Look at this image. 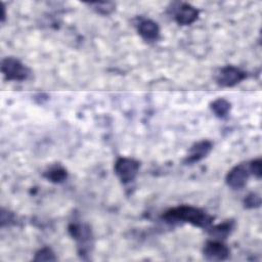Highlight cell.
I'll return each mask as SVG.
<instances>
[{
	"mask_svg": "<svg viewBox=\"0 0 262 262\" xmlns=\"http://www.w3.org/2000/svg\"><path fill=\"white\" fill-rule=\"evenodd\" d=\"M163 218L167 222H187L201 228H208L213 221V217L205 211L186 205L169 209L165 212Z\"/></svg>",
	"mask_w": 262,
	"mask_h": 262,
	"instance_id": "obj_1",
	"label": "cell"
},
{
	"mask_svg": "<svg viewBox=\"0 0 262 262\" xmlns=\"http://www.w3.org/2000/svg\"><path fill=\"white\" fill-rule=\"evenodd\" d=\"M1 72L8 81H25L29 78L31 71L20 60L14 57H5L1 62Z\"/></svg>",
	"mask_w": 262,
	"mask_h": 262,
	"instance_id": "obj_2",
	"label": "cell"
},
{
	"mask_svg": "<svg viewBox=\"0 0 262 262\" xmlns=\"http://www.w3.org/2000/svg\"><path fill=\"white\" fill-rule=\"evenodd\" d=\"M115 173L122 183L126 184L135 179L139 171V162L131 158H119L115 163Z\"/></svg>",
	"mask_w": 262,
	"mask_h": 262,
	"instance_id": "obj_3",
	"label": "cell"
},
{
	"mask_svg": "<svg viewBox=\"0 0 262 262\" xmlns=\"http://www.w3.org/2000/svg\"><path fill=\"white\" fill-rule=\"evenodd\" d=\"M69 232L73 238L76 239L80 255L90 251V247L92 246V233L88 225L71 223L69 226Z\"/></svg>",
	"mask_w": 262,
	"mask_h": 262,
	"instance_id": "obj_4",
	"label": "cell"
},
{
	"mask_svg": "<svg viewBox=\"0 0 262 262\" xmlns=\"http://www.w3.org/2000/svg\"><path fill=\"white\" fill-rule=\"evenodd\" d=\"M247 74L238 68L227 66L222 68L216 76V82L222 87H232L242 82Z\"/></svg>",
	"mask_w": 262,
	"mask_h": 262,
	"instance_id": "obj_5",
	"label": "cell"
},
{
	"mask_svg": "<svg viewBox=\"0 0 262 262\" xmlns=\"http://www.w3.org/2000/svg\"><path fill=\"white\" fill-rule=\"evenodd\" d=\"M204 257L210 261H222L229 257V248L221 241H209L203 249Z\"/></svg>",
	"mask_w": 262,
	"mask_h": 262,
	"instance_id": "obj_6",
	"label": "cell"
},
{
	"mask_svg": "<svg viewBox=\"0 0 262 262\" xmlns=\"http://www.w3.org/2000/svg\"><path fill=\"white\" fill-rule=\"evenodd\" d=\"M249 175L250 171L248 166L245 164H238L228 171L225 181L229 187L233 189H241L246 185Z\"/></svg>",
	"mask_w": 262,
	"mask_h": 262,
	"instance_id": "obj_7",
	"label": "cell"
},
{
	"mask_svg": "<svg viewBox=\"0 0 262 262\" xmlns=\"http://www.w3.org/2000/svg\"><path fill=\"white\" fill-rule=\"evenodd\" d=\"M212 147H213V144L209 140H202V141L194 143L190 147L188 155H187L186 159L184 160V163L185 164H193L195 162L203 160L210 154Z\"/></svg>",
	"mask_w": 262,
	"mask_h": 262,
	"instance_id": "obj_8",
	"label": "cell"
},
{
	"mask_svg": "<svg viewBox=\"0 0 262 262\" xmlns=\"http://www.w3.org/2000/svg\"><path fill=\"white\" fill-rule=\"evenodd\" d=\"M198 16H199V10L194 6L188 3H183L177 9L174 17L178 25L188 26L194 23Z\"/></svg>",
	"mask_w": 262,
	"mask_h": 262,
	"instance_id": "obj_9",
	"label": "cell"
},
{
	"mask_svg": "<svg viewBox=\"0 0 262 262\" xmlns=\"http://www.w3.org/2000/svg\"><path fill=\"white\" fill-rule=\"evenodd\" d=\"M139 35L148 42L156 41L160 36V28L158 24L151 19H143L137 26Z\"/></svg>",
	"mask_w": 262,
	"mask_h": 262,
	"instance_id": "obj_10",
	"label": "cell"
},
{
	"mask_svg": "<svg viewBox=\"0 0 262 262\" xmlns=\"http://www.w3.org/2000/svg\"><path fill=\"white\" fill-rule=\"evenodd\" d=\"M44 177L53 183H60L67 179L68 173L60 165H54L44 172Z\"/></svg>",
	"mask_w": 262,
	"mask_h": 262,
	"instance_id": "obj_11",
	"label": "cell"
},
{
	"mask_svg": "<svg viewBox=\"0 0 262 262\" xmlns=\"http://www.w3.org/2000/svg\"><path fill=\"white\" fill-rule=\"evenodd\" d=\"M211 110L217 117L223 118L230 110V102L224 98H217L211 103Z\"/></svg>",
	"mask_w": 262,
	"mask_h": 262,
	"instance_id": "obj_12",
	"label": "cell"
},
{
	"mask_svg": "<svg viewBox=\"0 0 262 262\" xmlns=\"http://www.w3.org/2000/svg\"><path fill=\"white\" fill-rule=\"evenodd\" d=\"M233 228V222L232 221H226L221 224H218L211 228L210 233L215 236L216 238H225Z\"/></svg>",
	"mask_w": 262,
	"mask_h": 262,
	"instance_id": "obj_13",
	"label": "cell"
},
{
	"mask_svg": "<svg viewBox=\"0 0 262 262\" xmlns=\"http://www.w3.org/2000/svg\"><path fill=\"white\" fill-rule=\"evenodd\" d=\"M89 6L93 7V9L103 15H107L112 13L115 9V4L112 2H96V3H90Z\"/></svg>",
	"mask_w": 262,
	"mask_h": 262,
	"instance_id": "obj_14",
	"label": "cell"
},
{
	"mask_svg": "<svg viewBox=\"0 0 262 262\" xmlns=\"http://www.w3.org/2000/svg\"><path fill=\"white\" fill-rule=\"evenodd\" d=\"M56 257L54 252L50 248H42L38 252H36L34 261H55Z\"/></svg>",
	"mask_w": 262,
	"mask_h": 262,
	"instance_id": "obj_15",
	"label": "cell"
},
{
	"mask_svg": "<svg viewBox=\"0 0 262 262\" xmlns=\"http://www.w3.org/2000/svg\"><path fill=\"white\" fill-rule=\"evenodd\" d=\"M244 204L245 207L248 209H253V208H257L261 205V198L259 196V194L257 193H249L245 200H244Z\"/></svg>",
	"mask_w": 262,
	"mask_h": 262,
	"instance_id": "obj_16",
	"label": "cell"
},
{
	"mask_svg": "<svg viewBox=\"0 0 262 262\" xmlns=\"http://www.w3.org/2000/svg\"><path fill=\"white\" fill-rule=\"evenodd\" d=\"M249 171L250 173H252L253 175H255L257 178H260L261 177V174H262V169H261V160L260 159H256V160H253L249 166Z\"/></svg>",
	"mask_w": 262,
	"mask_h": 262,
	"instance_id": "obj_17",
	"label": "cell"
}]
</instances>
